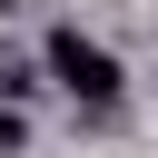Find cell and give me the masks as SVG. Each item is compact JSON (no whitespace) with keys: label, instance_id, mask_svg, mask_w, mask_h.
I'll return each instance as SVG.
<instances>
[{"label":"cell","instance_id":"2","mask_svg":"<svg viewBox=\"0 0 158 158\" xmlns=\"http://www.w3.org/2000/svg\"><path fill=\"white\" fill-rule=\"evenodd\" d=\"M0 148H20V109H10V99H0Z\"/></svg>","mask_w":158,"mask_h":158},{"label":"cell","instance_id":"1","mask_svg":"<svg viewBox=\"0 0 158 158\" xmlns=\"http://www.w3.org/2000/svg\"><path fill=\"white\" fill-rule=\"evenodd\" d=\"M49 79H59L69 99H89V109H109V99L128 89V69H118L89 30H49Z\"/></svg>","mask_w":158,"mask_h":158}]
</instances>
